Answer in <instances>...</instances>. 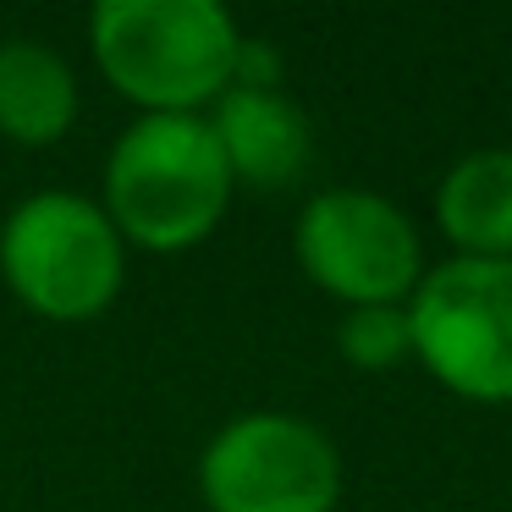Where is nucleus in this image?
I'll return each instance as SVG.
<instances>
[{
  "label": "nucleus",
  "mask_w": 512,
  "mask_h": 512,
  "mask_svg": "<svg viewBox=\"0 0 512 512\" xmlns=\"http://www.w3.org/2000/svg\"><path fill=\"white\" fill-rule=\"evenodd\" d=\"M94 61L144 116H199L232 89L243 28L221 0H100Z\"/></svg>",
  "instance_id": "nucleus-1"
},
{
  "label": "nucleus",
  "mask_w": 512,
  "mask_h": 512,
  "mask_svg": "<svg viewBox=\"0 0 512 512\" xmlns=\"http://www.w3.org/2000/svg\"><path fill=\"white\" fill-rule=\"evenodd\" d=\"M232 166L210 116H138L105 160V204L122 243L177 254L221 226L232 204Z\"/></svg>",
  "instance_id": "nucleus-2"
},
{
  "label": "nucleus",
  "mask_w": 512,
  "mask_h": 512,
  "mask_svg": "<svg viewBox=\"0 0 512 512\" xmlns=\"http://www.w3.org/2000/svg\"><path fill=\"white\" fill-rule=\"evenodd\" d=\"M0 276L39 320L78 325L116 303L127 243L83 193H34L0 226Z\"/></svg>",
  "instance_id": "nucleus-3"
},
{
  "label": "nucleus",
  "mask_w": 512,
  "mask_h": 512,
  "mask_svg": "<svg viewBox=\"0 0 512 512\" xmlns=\"http://www.w3.org/2000/svg\"><path fill=\"white\" fill-rule=\"evenodd\" d=\"M413 358L468 402H512V259H468L424 270L408 298Z\"/></svg>",
  "instance_id": "nucleus-4"
},
{
  "label": "nucleus",
  "mask_w": 512,
  "mask_h": 512,
  "mask_svg": "<svg viewBox=\"0 0 512 512\" xmlns=\"http://www.w3.org/2000/svg\"><path fill=\"white\" fill-rule=\"evenodd\" d=\"M210 512H336L342 457L331 435L292 413H243L199 457Z\"/></svg>",
  "instance_id": "nucleus-5"
},
{
  "label": "nucleus",
  "mask_w": 512,
  "mask_h": 512,
  "mask_svg": "<svg viewBox=\"0 0 512 512\" xmlns=\"http://www.w3.org/2000/svg\"><path fill=\"white\" fill-rule=\"evenodd\" d=\"M292 254L303 276L342 298L347 309L408 303L424 281V243L413 221L369 188L314 193L292 226Z\"/></svg>",
  "instance_id": "nucleus-6"
},
{
  "label": "nucleus",
  "mask_w": 512,
  "mask_h": 512,
  "mask_svg": "<svg viewBox=\"0 0 512 512\" xmlns=\"http://www.w3.org/2000/svg\"><path fill=\"white\" fill-rule=\"evenodd\" d=\"M210 127L232 166V182L248 188H287L314 155L309 116L281 89H226L215 100Z\"/></svg>",
  "instance_id": "nucleus-7"
},
{
  "label": "nucleus",
  "mask_w": 512,
  "mask_h": 512,
  "mask_svg": "<svg viewBox=\"0 0 512 512\" xmlns=\"http://www.w3.org/2000/svg\"><path fill=\"white\" fill-rule=\"evenodd\" d=\"M78 122V78L39 39H0V138L28 149L61 144Z\"/></svg>",
  "instance_id": "nucleus-8"
},
{
  "label": "nucleus",
  "mask_w": 512,
  "mask_h": 512,
  "mask_svg": "<svg viewBox=\"0 0 512 512\" xmlns=\"http://www.w3.org/2000/svg\"><path fill=\"white\" fill-rule=\"evenodd\" d=\"M435 221L468 259H512V149H474L435 188Z\"/></svg>",
  "instance_id": "nucleus-9"
},
{
  "label": "nucleus",
  "mask_w": 512,
  "mask_h": 512,
  "mask_svg": "<svg viewBox=\"0 0 512 512\" xmlns=\"http://www.w3.org/2000/svg\"><path fill=\"white\" fill-rule=\"evenodd\" d=\"M336 347L358 369H397L402 358H413L408 303H364V309H347L342 325H336Z\"/></svg>",
  "instance_id": "nucleus-10"
}]
</instances>
